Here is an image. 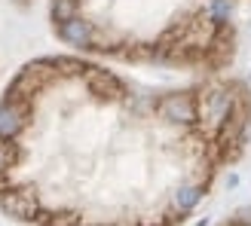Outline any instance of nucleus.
<instances>
[{"mask_svg":"<svg viewBox=\"0 0 251 226\" xmlns=\"http://www.w3.org/2000/svg\"><path fill=\"white\" fill-rule=\"evenodd\" d=\"M248 141L236 77L159 89L46 55L0 95V211L28 226H181Z\"/></svg>","mask_w":251,"mask_h":226,"instance_id":"obj_1","label":"nucleus"},{"mask_svg":"<svg viewBox=\"0 0 251 226\" xmlns=\"http://www.w3.org/2000/svg\"><path fill=\"white\" fill-rule=\"evenodd\" d=\"M251 0H52V28L83 52L224 73L239 49V16Z\"/></svg>","mask_w":251,"mask_h":226,"instance_id":"obj_2","label":"nucleus"},{"mask_svg":"<svg viewBox=\"0 0 251 226\" xmlns=\"http://www.w3.org/2000/svg\"><path fill=\"white\" fill-rule=\"evenodd\" d=\"M224 226H251V211H242V214H236V217H230Z\"/></svg>","mask_w":251,"mask_h":226,"instance_id":"obj_3","label":"nucleus"}]
</instances>
